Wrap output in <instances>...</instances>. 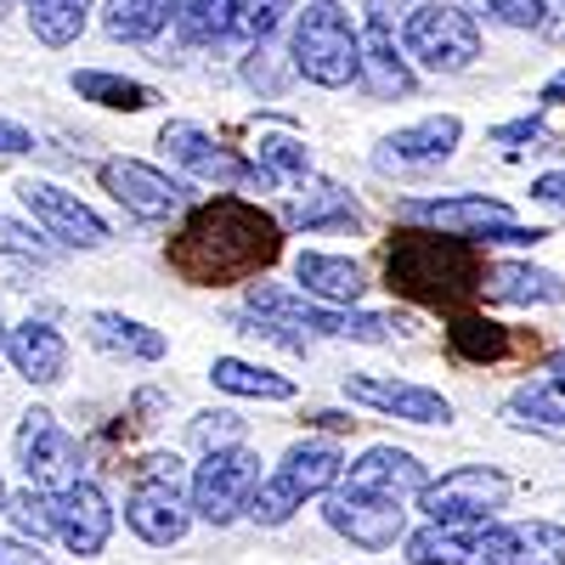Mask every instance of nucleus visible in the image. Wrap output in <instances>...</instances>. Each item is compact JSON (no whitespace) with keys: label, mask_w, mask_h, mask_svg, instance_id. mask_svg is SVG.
Instances as JSON below:
<instances>
[{"label":"nucleus","mask_w":565,"mask_h":565,"mask_svg":"<svg viewBox=\"0 0 565 565\" xmlns=\"http://www.w3.org/2000/svg\"><path fill=\"white\" fill-rule=\"evenodd\" d=\"M282 255L277 221L249 204V199H210L199 210H186L175 226V238L164 244V266L193 282V289H226V282H255L266 266Z\"/></svg>","instance_id":"1"},{"label":"nucleus","mask_w":565,"mask_h":565,"mask_svg":"<svg viewBox=\"0 0 565 565\" xmlns=\"http://www.w3.org/2000/svg\"><path fill=\"white\" fill-rule=\"evenodd\" d=\"M481 271H487V260L476 255V244L452 238V232H436V226H424V232L407 226L385 249L391 289L418 306H436V311H458L463 300H476Z\"/></svg>","instance_id":"2"},{"label":"nucleus","mask_w":565,"mask_h":565,"mask_svg":"<svg viewBox=\"0 0 565 565\" xmlns=\"http://www.w3.org/2000/svg\"><path fill=\"white\" fill-rule=\"evenodd\" d=\"M289 57H295V74L322 90L362 85V29L334 0H311L289 29Z\"/></svg>","instance_id":"3"},{"label":"nucleus","mask_w":565,"mask_h":565,"mask_svg":"<svg viewBox=\"0 0 565 565\" xmlns=\"http://www.w3.org/2000/svg\"><path fill=\"white\" fill-rule=\"evenodd\" d=\"M345 476V452L334 441H295L277 458L271 476H260L255 498H249V521L255 526H282L295 521V509H306V498H328Z\"/></svg>","instance_id":"4"},{"label":"nucleus","mask_w":565,"mask_h":565,"mask_svg":"<svg viewBox=\"0 0 565 565\" xmlns=\"http://www.w3.org/2000/svg\"><path fill=\"white\" fill-rule=\"evenodd\" d=\"M402 52L424 68V74H463L481 57V29L463 7L452 0H424L402 23Z\"/></svg>","instance_id":"5"},{"label":"nucleus","mask_w":565,"mask_h":565,"mask_svg":"<svg viewBox=\"0 0 565 565\" xmlns=\"http://www.w3.org/2000/svg\"><path fill=\"white\" fill-rule=\"evenodd\" d=\"M159 148H164L186 175L215 181L221 193H271V186H277V175H271L260 159H244V153L221 148V141H215L204 125H193V119H170V125L159 130Z\"/></svg>","instance_id":"6"},{"label":"nucleus","mask_w":565,"mask_h":565,"mask_svg":"<svg viewBox=\"0 0 565 565\" xmlns=\"http://www.w3.org/2000/svg\"><path fill=\"white\" fill-rule=\"evenodd\" d=\"M514 481L503 476L498 463H458L447 469L441 481H430L418 492L424 521H452V526H487L498 521V509L509 503Z\"/></svg>","instance_id":"7"},{"label":"nucleus","mask_w":565,"mask_h":565,"mask_svg":"<svg viewBox=\"0 0 565 565\" xmlns=\"http://www.w3.org/2000/svg\"><path fill=\"white\" fill-rule=\"evenodd\" d=\"M260 487V452H249L244 441L238 447H221V452H204V463L193 469V514L204 526H232L238 514H249V498Z\"/></svg>","instance_id":"8"},{"label":"nucleus","mask_w":565,"mask_h":565,"mask_svg":"<svg viewBox=\"0 0 565 565\" xmlns=\"http://www.w3.org/2000/svg\"><path fill=\"white\" fill-rule=\"evenodd\" d=\"M18 204H23V215H29L57 249H108V238H114L108 221L90 210L79 193L57 186V181H40V175L18 181Z\"/></svg>","instance_id":"9"},{"label":"nucleus","mask_w":565,"mask_h":565,"mask_svg":"<svg viewBox=\"0 0 565 565\" xmlns=\"http://www.w3.org/2000/svg\"><path fill=\"white\" fill-rule=\"evenodd\" d=\"M12 452H18V469L29 476V487H45V492H68L79 481V441L57 424L52 407H29L18 436H12Z\"/></svg>","instance_id":"10"},{"label":"nucleus","mask_w":565,"mask_h":565,"mask_svg":"<svg viewBox=\"0 0 565 565\" xmlns=\"http://www.w3.org/2000/svg\"><path fill=\"white\" fill-rule=\"evenodd\" d=\"M322 521H328V532H340L345 543H356L367 554H385V548H402V537H407V503L402 498H373V492L334 487L322 498Z\"/></svg>","instance_id":"11"},{"label":"nucleus","mask_w":565,"mask_h":565,"mask_svg":"<svg viewBox=\"0 0 565 565\" xmlns=\"http://www.w3.org/2000/svg\"><path fill=\"white\" fill-rule=\"evenodd\" d=\"M396 215L407 226H436V232H452V238H469V244H492L498 232L521 226L509 215L503 199H487V193H452V199H407L396 204Z\"/></svg>","instance_id":"12"},{"label":"nucleus","mask_w":565,"mask_h":565,"mask_svg":"<svg viewBox=\"0 0 565 565\" xmlns=\"http://www.w3.org/2000/svg\"><path fill=\"white\" fill-rule=\"evenodd\" d=\"M97 181H103V193L119 204V210H130L136 221H175L181 210H186V186L175 181V175H164L159 164H141V159H108L103 170H97Z\"/></svg>","instance_id":"13"},{"label":"nucleus","mask_w":565,"mask_h":565,"mask_svg":"<svg viewBox=\"0 0 565 565\" xmlns=\"http://www.w3.org/2000/svg\"><path fill=\"white\" fill-rule=\"evenodd\" d=\"M193 521H199V514H193V492H186L175 476H141L130 487V498H125V526L141 543H153V548L181 543Z\"/></svg>","instance_id":"14"},{"label":"nucleus","mask_w":565,"mask_h":565,"mask_svg":"<svg viewBox=\"0 0 565 565\" xmlns=\"http://www.w3.org/2000/svg\"><path fill=\"white\" fill-rule=\"evenodd\" d=\"M345 402L356 407H373L385 418H402V424H424V430H447L452 424V402L430 385H413V380H391V373H345Z\"/></svg>","instance_id":"15"},{"label":"nucleus","mask_w":565,"mask_h":565,"mask_svg":"<svg viewBox=\"0 0 565 565\" xmlns=\"http://www.w3.org/2000/svg\"><path fill=\"white\" fill-rule=\"evenodd\" d=\"M458 141H463V119L458 114H430V119H418L396 136L380 141V153H373V170H385V175H407V170H436L458 153Z\"/></svg>","instance_id":"16"},{"label":"nucleus","mask_w":565,"mask_h":565,"mask_svg":"<svg viewBox=\"0 0 565 565\" xmlns=\"http://www.w3.org/2000/svg\"><path fill=\"white\" fill-rule=\"evenodd\" d=\"M413 85H418L413 57L396 45L385 7L373 0V12H367V34H362V90H367V97H380V103H396V97H413Z\"/></svg>","instance_id":"17"},{"label":"nucleus","mask_w":565,"mask_h":565,"mask_svg":"<svg viewBox=\"0 0 565 565\" xmlns=\"http://www.w3.org/2000/svg\"><path fill=\"white\" fill-rule=\"evenodd\" d=\"M57 537L68 554L97 559L114 537V503L97 481H74L68 492H57Z\"/></svg>","instance_id":"18"},{"label":"nucleus","mask_w":565,"mask_h":565,"mask_svg":"<svg viewBox=\"0 0 565 565\" xmlns=\"http://www.w3.org/2000/svg\"><path fill=\"white\" fill-rule=\"evenodd\" d=\"M340 487L351 492H373V498H418L424 487H430V469H424L407 447H367L356 463H345Z\"/></svg>","instance_id":"19"},{"label":"nucleus","mask_w":565,"mask_h":565,"mask_svg":"<svg viewBox=\"0 0 565 565\" xmlns=\"http://www.w3.org/2000/svg\"><path fill=\"white\" fill-rule=\"evenodd\" d=\"M7 362H12L18 380H29L34 391H52L68 373V340L45 317H29V322L7 328Z\"/></svg>","instance_id":"20"},{"label":"nucleus","mask_w":565,"mask_h":565,"mask_svg":"<svg viewBox=\"0 0 565 565\" xmlns=\"http://www.w3.org/2000/svg\"><path fill=\"white\" fill-rule=\"evenodd\" d=\"M487 565H565V526L559 521H492L487 526Z\"/></svg>","instance_id":"21"},{"label":"nucleus","mask_w":565,"mask_h":565,"mask_svg":"<svg viewBox=\"0 0 565 565\" xmlns=\"http://www.w3.org/2000/svg\"><path fill=\"white\" fill-rule=\"evenodd\" d=\"M492 526V521H487ZM487 526H452V521H424L402 537L407 565H487Z\"/></svg>","instance_id":"22"},{"label":"nucleus","mask_w":565,"mask_h":565,"mask_svg":"<svg viewBox=\"0 0 565 565\" xmlns=\"http://www.w3.org/2000/svg\"><path fill=\"white\" fill-rule=\"evenodd\" d=\"M481 300H498V306H559L565 282H559V271L532 266V260H487Z\"/></svg>","instance_id":"23"},{"label":"nucleus","mask_w":565,"mask_h":565,"mask_svg":"<svg viewBox=\"0 0 565 565\" xmlns=\"http://www.w3.org/2000/svg\"><path fill=\"white\" fill-rule=\"evenodd\" d=\"M295 282H300L306 295L328 300V306H356L367 295V266L351 260V255L306 249V255H295Z\"/></svg>","instance_id":"24"},{"label":"nucleus","mask_w":565,"mask_h":565,"mask_svg":"<svg viewBox=\"0 0 565 565\" xmlns=\"http://www.w3.org/2000/svg\"><path fill=\"white\" fill-rule=\"evenodd\" d=\"M85 334L97 351L108 356H125V362H164L170 340L159 334L153 322H141V317H125V311H90L85 317Z\"/></svg>","instance_id":"25"},{"label":"nucleus","mask_w":565,"mask_h":565,"mask_svg":"<svg viewBox=\"0 0 565 565\" xmlns=\"http://www.w3.org/2000/svg\"><path fill=\"white\" fill-rule=\"evenodd\" d=\"M181 12V0H103V34L119 45H153Z\"/></svg>","instance_id":"26"},{"label":"nucleus","mask_w":565,"mask_h":565,"mask_svg":"<svg viewBox=\"0 0 565 565\" xmlns=\"http://www.w3.org/2000/svg\"><path fill=\"white\" fill-rule=\"evenodd\" d=\"M289 221L306 232H334V226H356V199L334 181H295V199H289Z\"/></svg>","instance_id":"27"},{"label":"nucleus","mask_w":565,"mask_h":565,"mask_svg":"<svg viewBox=\"0 0 565 565\" xmlns=\"http://www.w3.org/2000/svg\"><path fill=\"white\" fill-rule=\"evenodd\" d=\"M68 85H74L79 103H97V108H114V114H141V108L159 103L153 85H141L130 74H114V68H74Z\"/></svg>","instance_id":"28"},{"label":"nucleus","mask_w":565,"mask_h":565,"mask_svg":"<svg viewBox=\"0 0 565 565\" xmlns=\"http://www.w3.org/2000/svg\"><path fill=\"white\" fill-rule=\"evenodd\" d=\"M210 385L226 391V396H244V402H295V380H282V373H271L260 362H244V356H215Z\"/></svg>","instance_id":"29"},{"label":"nucleus","mask_w":565,"mask_h":565,"mask_svg":"<svg viewBox=\"0 0 565 565\" xmlns=\"http://www.w3.org/2000/svg\"><path fill=\"white\" fill-rule=\"evenodd\" d=\"M503 418L509 424H537V430H565V373L521 385L503 402Z\"/></svg>","instance_id":"30"},{"label":"nucleus","mask_w":565,"mask_h":565,"mask_svg":"<svg viewBox=\"0 0 565 565\" xmlns=\"http://www.w3.org/2000/svg\"><path fill=\"white\" fill-rule=\"evenodd\" d=\"M175 29L186 45H238V18H232V0H181Z\"/></svg>","instance_id":"31"},{"label":"nucleus","mask_w":565,"mask_h":565,"mask_svg":"<svg viewBox=\"0 0 565 565\" xmlns=\"http://www.w3.org/2000/svg\"><path fill=\"white\" fill-rule=\"evenodd\" d=\"M90 23V0H29V29L40 45H74Z\"/></svg>","instance_id":"32"},{"label":"nucleus","mask_w":565,"mask_h":565,"mask_svg":"<svg viewBox=\"0 0 565 565\" xmlns=\"http://www.w3.org/2000/svg\"><path fill=\"white\" fill-rule=\"evenodd\" d=\"M447 345H452V356H463V362H503V356H514L509 328H503V322H487V317H452Z\"/></svg>","instance_id":"33"},{"label":"nucleus","mask_w":565,"mask_h":565,"mask_svg":"<svg viewBox=\"0 0 565 565\" xmlns=\"http://www.w3.org/2000/svg\"><path fill=\"white\" fill-rule=\"evenodd\" d=\"M7 521H12L18 537H29V543L57 537V492H45V487L12 492V498H7Z\"/></svg>","instance_id":"34"},{"label":"nucleus","mask_w":565,"mask_h":565,"mask_svg":"<svg viewBox=\"0 0 565 565\" xmlns=\"http://www.w3.org/2000/svg\"><path fill=\"white\" fill-rule=\"evenodd\" d=\"M289 12H295V0H232V18H238V45L249 52V45L271 40Z\"/></svg>","instance_id":"35"},{"label":"nucleus","mask_w":565,"mask_h":565,"mask_svg":"<svg viewBox=\"0 0 565 565\" xmlns=\"http://www.w3.org/2000/svg\"><path fill=\"white\" fill-rule=\"evenodd\" d=\"M244 430H249V424L232 407H210V413H199L193 424H186V441H193L199 452H221V447H238Z\"/></svg>","instance_id":"36"},{"label":"nucleus","mask_w":565,"mask_h":565,"mask_svg":"<svg viewBox=\"0 0 565 565\" xmlns=\"http://www.w3.org/2000/svg\"><path fill=\"white\" fill-rule=\"evenodd\" d=\"M260 164L277 175V181H300L311 175V153L300 136H260Z\"/></svg>","instance_id":"37"},{"label":"nucleus","mask_w":565,"mask_h":565,"mask_svg":"<svg viewBox=\"0 0 565 565\" xmlns=\"http://www.w3.org/2000/svg\"><path fill=\"white\" fill-rule=\"evenodd\" d=\"M244 79L255 90H266V97H277V90L295 79V57H277L271 40H260V45H249V57H244Z\"/></svg>","instance_id":"38"},{"label":"nucleus","mask_w":565,"mask_h":565,"mask_svg":"<svg viewBox=\"0 0 565 565\" xmlns=\"http://www.w3.org/2000/svg\"><path fill=\"white\" fill-rule=\"evenodd\" d=\"M492 141H498V148H532V153H548V148H554V130H548L543 114H526V119H514V125H498Z\"/></svg>","instance_id":"39"},{"label":"nucleus","mask_w":565,"mask_h":565,"mask_svg":"<svg viewBox=\"0 0 565 565\" xmlns=\"http://www.w3.org/2000/svg\"><path fill=\"white\" fill-rule=\"evenodd\" d=\"M487 12L503 29H543L548 23V0H487Z\"/></svg>","instance_id":"40"},{"label":"nucleus","mask_w":565,"mask_h":565,"mask_svg":"<svg viewBox=\"0 0 565 565\" xmlns=\"http://www.w3.org/2000/svg\"><path fill=\"white\" fill-rule=\"evenodd\" d=\"M532 199H537L543 210L565 215V170H548V175H537V181H532Z\"/></svg>","instance_id":"41"},{"label":"nucleus","mask_w":565,"mask_h":565,"mask_svg":"<svg viewBox=\"0 0 565 565\" xmlns=\"http://www.w3.org/2000/svg\"><path fill=\"white\" fill-rule=\"evenodd\" d=\"M18 153H34V130L18 119H0V159H18Z\"/></svg>","instance_id":"42"},{"label":"nucleus","mask_w":565,"mask_h":565,"mask_svg":"<svg viewBox=\"0 0 565 565\" xmlns=\"http://www.w3.org/2000/svg\"><path fill=\"white\" fill-rule=\"evenodd\" d=\"M0 565H52L40 554V543H29V537H0Z\"/></svg>","instance_id":"43"},{"label":"nucleus","mask_w":565,"mask_h":565,"mask_svg":"<svg viewBox=\"0 0 565 565\" xmlns=\"http://www.w3.org/2000/svg\"><path fill=\"white\" fill-rule=\"evenodd\" d=\"M537 103H543V108H559V103H565V68L543 79V90H537Z\"/></svg>","instance_id":"44"},{"label":"nucleus","mask_w":565,"mask_h":565,"mask_svg":"<svg viewBox=\"0 0 565 565\" xmlns=\"http://www.w3.org/2000/svg\"><path fill=\"white\" fill-rule=\"evenodd\" d=\"M0 356H7V317H0Z\"/></svg>","instance_id":"45"},{"label":"nucleus","mask_w":565,"mask_h":565,"mask_svg":"<svg viewBox=\"0 0 565 565\" xmlns=\"http://www.w3.org/2000/svg\"><path fill=\"white\" fill-rule=\"evenodd\" d=\"M7 498H12V492H7V481H0V514H7Z\"/></svg>","instance_id":"46"},{"label":"nucleus","mask_w":565,"mask_h":565,"mask_svg":"<svg viewBox=\"0 0 565 565\" xmlns=\"http://www.w3.org/2000/svg\"><path fill=\"white\" fill-rule=\"evenodd\" d=\"M12 7H18V0H0V18H7V12H12Z\"/></svg>","instance_id":"47"},{"label":"nucleus","mask_w":565,"mask_h":565,"mask_svg":"<svg viewBox=\"0 0 565 565\" xmlns=\"http://www.w3.org/2000/svg\"><path fill=\"white\" fill-rule=\"evenodd\" d=\"M554 373H565V351H559V356H554Z\"/></svg>","instance_id":"48"}]
</instances>
